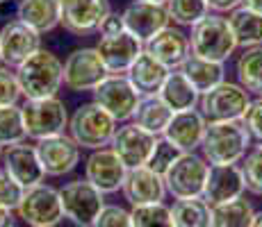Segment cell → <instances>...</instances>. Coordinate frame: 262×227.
Returning <instances> with one entry per match:
<instances>
[{
	"mask_svg": "<svg viewBox=\"0 0 262 227\" xmlns=\"http://www.w3.org/2000/svg\"><path fill=\"white\" fill-rule=\"evenodd\" d=\"M205 128H208V118L196 107L187 112H173L162 136L173 145H178L183 153H196L205 136Z\"/></svg>",
	"mask_w": 262,
	"mask_h": 227,
	"instance_id": "obj_23",
	"label": "cell"
},
{
	"mask_svg": "<svg viewBox=\"0 0 262 227\" xmlns=\"http://www.w3.org/2000/svg\"><path fill=\"white\" fill-rule=\"evenodd\" d=\"M103 64L110 73H128V68L135 64V59L144 53V43L128 30L114 37H100L96 43Z\"/></svg>",
	"mask_w": 262,
	"mask_h": 227,
	"instance_id": "obj_22",
	"label": "cell"
},
{
	"mask_svg": "<svg viewBox=\"0 0 262 227\" xmlns=\"http://www.w3.org/2000/svg\"><path fill=\"white\" fill-rule=\"evenodd\" d=\"M169 73H171L169 66H164L162 62H158L153 55H148L144 50V53L135 59V64L128 68L125 75H128L130 82L137 87L139 93L146 95V93H158V91L162 89Z\"/></svg>",
	"mask_w": 262,
	"mask_h": 227,
	"instance_id": "obj_26",
	"label": "cell"
},
{
	"mask_svg": "<svg viewBox=\"0 0 262 227\" xmlns=\"http://www.w3.org/2000/svg\"><path fill=\"white\" fill-rule=\"evenodd\" d=\"M3 150H5V148H3V145H0V159H3Z\"/></svg>",
	"mask_w": 262,
	"mask_h": 227,
	"instance_id": "obj_48",
	"label": "cell"
},
{
	"mask_svg": "<svg viewBox=\"0 0 262 227\" xmlns=\"http://www.w3.org/2000/svg\"><path fill=\"white\" fill-rule=\"evenodd\" d=\"M144 3H158V5H167L169 0H144Z\"/></svg>",
	"mask_w": 262,
	"mask_h": 227,
	"instance_id": "obj_47",
	"label": "cell"
},
{
	"mask_svg": "<svg viewBox=\"0 0 262 227\" xmlns=\"http://www.w3.org/2000/svg\"><path fill=\"white\" fill-rule=\"evenodd\" d=\"M34 145H37V155L46 170V178H64L78 168L82 148L75 143L69 132L41 139Z\"/></svg>",
	"mask_w": 262,
	"mask_h": 227,
	"instance_id": "obj_13",
	"label": "cell"
},
{
	"mask_svg": "<svg viewBox=\"0 0 262 227\" xmlns=\"http://www.w3.org/2000/svg\"><path fill=\"white\" fill-rule=\"evenodd\" d=\"M16 18L25 25H30V28H34L39 34L53 32L62 23L59 0H18Z\"/></svg>",
	"mask_w": 262,
	"mask_h": 227,
	"instance_id": "obj_24",
	"label": "cell"
},
{
	"mask_svg": "<svg viewBox=\"0 0 262 227\" xmlns=\"http://www.w3.org/2000/svg\"><path fill=\"white\" fill-rule=\"evenodd\" d=\"M235 78L251 95H262V45L244 48L237 55Z\"/></svg>",
	"mask_w": 262,
	"mask_h": 227,
	"instance_id": "obj_30",
	"label": "cell"
},
{
	"mask_svg": "<svg viewBox=\"0 0 262 227\" xmlns=\"http://www.w3.org/2000/svg\"><path fill=\"white\" fill-rule=\"evenodd\" d=\"M121 16H123L125 30L130 34H135L142 43H146L158 32H162L167 25H171L167 5L144 3V0H133L130 5H125Z\"/></svg>",
	"mask_w": 262,
	"mask_h": 227,
	"instance_id": "obj_17",
	"label": "cell"
},
{
	"mask_svg": "<svg viewBox=\"0 0 262 227\" xmlns=\"http://www.w3.org/2000/svg\"><path fill=\"white\" fill-rule=\"evenodd\" d=\"M94 103H98L117 123L133 120L142 93L137 91L125 73H110L94 91Z\"/></svg>",
	"mask_w": 262,
	"mask_h": 227,
	"instance_id": "obj_10",
	"label": "cell"
},
{
	"mask_svg": "<svg viewBox=\"0 0 262 227\" xmlns=\"http://www.w3.org/2000/svg\"><path fill=\"white\" fill-rule=\"evenodd\" d=\"M133 227H173L171 207L164 203L133 207Z\"/></svg>",
	"mask_w": 262,
	"mask_h": 227,
	"instance_id": "obj_35",
	"label": "cell"
},
{
	"mask_svg": "<svg viewBox=\"0 0 262 227\" xmlns=\"http://www.w3.org/2000/svg\"><path fill=\"white\" fill-rule=\"evenodd\" d=\"M178 68L187 75V80L194 84L201 95L208 93L210 89H214L216 84H221L226 80V64L210 62V59H203L194 53H191Z\"/></svg>",
	"mask_w": 262,
	"mask_h": 227,
	"instance_id": "obj_28",
	"label": "cell"
},
{
	"mask_svg": "<svg viewBox=\"0 0 262 227\" xmlns=\"http://www.w3.org/2000/svg\"><path fill=\"white\" fill-rule=\"evenodd\" d=\"M121 32H125L123 16H121L119 12H110L107 18H105L103 25H100L98 34L100 37H114V34H121Z\"/></svg>",
	"mask_w": 262,
	"mask_h": 227,
	"instance_id": "obj_42",
	"label": "cell"
},
{
	"mask_svg": "<svg viewBox=\"0 0 262 227\" xmlns=\"http://www.w3.org/2000/svg\"><path fill=\"white\" fill-rule=\"evenodd\" d=\"M244 193H246V184H244V173H242L239 164L210 166V175L203 191V200L210 207L237 200Z\"/></svg>",
	"mask_w": 262,
	"mask_h": 227,
	"instance_id": "obj_20",
	"label": "cell"
},
{
	"mask_svg": "<svg viewBox=\"0 0 262 227\" xmlns=\"http://www.w3.org/2000/svg\"><path fill=\"white\" fill-rule=\"evenodd\" d=\"M112 12L110 0H59L62 28L75 37L98 34L100 25Z\"/></svg>",
	"mask_w": 262,
	"mask_h": 227,
	"instance_id": "obj_12",
	"label": "cell"
},
{
	"mask_svg": "<svg viewBox=\"0 0 262 227\" xmlns=\"http://www.w3.org/2000/svg\"><path fill=\"white\" fill-rule=\"evenodd\" d=\"M239 166L244 173L246 191L262 198V145H251V150L239 161Z\"/></svg>",
	"mask_w": 262,
	"mask_h": 227,
	"instance_id": "obj_37",
	"label": "cell"
},
{
	"mask_svg": "<svg viewBox=\"0 0 262 227\" xmlns=\"http://www.w3.org/2000/svg\"><path fill=\"white\" fill-rule=\"evenodd\" d=\"M0 164L23 189H32L46 180V170H43L41 159L37 155V145H28L25 141L5 148Z\"/></svg>",
	"mask_w": 262,
	"mask_h": 227,
	"instance_id": "obj_18",
	"label": "cell"
},
{
	"mask_svg": "<svg viewBox=\"0 0 262 227\" xmlns=\"http://www.w3.org/2000/svg\"><path fill=\"white\" fill-rule=\"evenodd\" d=\"M92 227H133V209H128L123 205L105 203L103 211L98 214V218L94 220Z\"/></svg>",
	"mask_w": 262,
	"mask_h": 227,
	"instance_id": "obj_38",
	"label": "cell"
},
{
	"mask_svg": "<svg viewBox=\"0 0 262 227\" xmlns=\"http://www.w3.org/2000/svg\"><path fill=\"white\" fill-rule=\"evenodd\" d=\"M255 209L244 195L212 207V227H251Z\"/></svg>",
	"mask_w": 262,
	"mask_h": 227,
	"instance_id": "obj_32",
	"label": "cell"
},
{
	"mask_svg": "<svg viewBox=\"0 0 262 227\" xmlns=\"http://www.w3.org/2000/svg\"><path fill=\"white\" fill-rule=\"evenodd\" d=\"M144 50L153 55L158 62H162L169 68H178L180 64L191 55L189 34L180 25H167L162 32H158L153 39L144 43Z\"/></svg>",
	"mask_w": 262,
	"mask_h": 227,
	"instance_id": "obj_21",
	"label": "cell"
},
{
	"mask_svg": "<svg viewBox=\"0 0 262 227\" xmlns=\"http://www.w3.org/2000/svg\"><path fill=\"white\" fill-rule=\"evenodd\" d=\"M180 157H183V150H180L178 145H173L169 139H164V136H158V141H155V148H153V153H150L148 164H146V166L164 178V175L169 173V168Z\"/></svg>",
	"mask_w": 262,
	"mask_h": 227,
	"instance_id": "obj_36",
	"label": "cell"
},
{
	"mask_svg": "<svg viewBox=\"0 0 262 227\" xmlns=\"http://www.w3.org/2000/svg\"><path fill=\"white\" fill-rule=\"evenodd\" d=\"M155 141H158L155 134L146 132L144 128H139L133 120H128V123L117 128L110 148L119 155V159L123 161L128 168H137V166L148 164V157L155 148Z\"/></svg>",
	"mask_w": 262,
	"mask_h": 227,
	"instance_id": "obj_16",
	"label": "cell"
},
{
	"mask_svg": "<svg viewBox=\"0 0 262 227\" xmlns=\"http://www.w3.org/2000/svg\"><path fill=\"white\" fill-rule=\"evenodd\" d=\"M251 100H253L251 93L239 82L224 80L208 93L201 95L199 109L208 118V123H212V120H242Z\"/></svg>",
	"mask_w": 262,
	"mask_h": 227,
	"instance_id": "obj_9",
	"label": "cell"
},
{
	"mask_svg": "<svg viewBox=\"0 0 262 227\" xmlns=\"http://www.w3.org/2000/svg\"><path fill=\"white\" fill-rule=\"evenodd\" d=\"M125 175H128V166L119 159V155L110 145L92 150L89 157L84 159V180H89L105 195L123 189Z\"/></svg>",
	"mask_w": 262,
	"mask_h": 227,
	"instance_id": "obj_15",
	"label": "cell"
},
{
	"mask_svg": "<svg viewBox=\"0 0 262 227\" xmlns=\"http://www.w3.org/2000/svg\"><path fill=\"white\" fill-rule=\"evenodd\" d=\"M228 23L239 50L262 45V14L246 7H237L235 12L228 14Z\"/></svg>",
	"mask_w": 262,
	"mask_h": 227,
	"instance_id": "obj_29",
	"label": "cell"
},
{
	"mask_svg": "<svg viewBox=\"0 0 262 227\" xmlns=\"http://www.w3.org/2000/svg\"><path fill=\"white\" fill-rule=\"evenodd\" d=\"M119 123L112 118L98 103L89 100V103L80 105L78 109L69 118V130L67 132L73 136V141L84 150H98L107 148L114 139Z\"/></svg>",
	"mask_w": 262,
	"mask_h": 227,
	"instance_id": "obj_4",
	"label": "cell"
},
{
	"mask_svg": "<svg viewBox=\"0 0 262 227\" xmlns=\"http://www.w3.org/2000/svg\"><path fill=\"white\" fill-rule=\"evenodd\" d=\"M242 123H244L246 130H249L253 145H262V95H255V98L251 100Z\"/></svg>",
	"mask_w": 262,
	"mask_h": 227,
	"instance_id": "obj_41",
	"label": "cell"
},
{
	"mask_svg": "<svg viewBox=\"0 0 262 227\" xmlns=\"http://www.w3.org/2000/svg\"><path fill=\"white\" fill-rule=\"evenodd\" d=\"M16 216L28 227H57L64 220L59 189H55L53 184H46V182L32 186V189H25Z\"/></svg>",
	"mask_w": 262,
	"mask_h": 227,
	"instance_id": "obj_7",
	"label": "cell"
},
{
	"mask_svg": "<svg viewBox=\"0 0 262 227\" xmlns=\"http://www.w3.org/2000/svg\"><path fill=\"white\" fill-rule=\"evenodd\" d=\"M23 193H25L23 186L0 166V207H7V209L16 211L23 200Z\"/></svg>",
	"mask_w": 262,
	"mask_h": 227,
	"instance_id": "obj_40",
	"label": "cell"
},
{
	"mask_svg": "<svg viewBox=\"0 0 262 227\" xmlns=\"http://www.w3.org/2000/svg\"><path fill=\"white\" fill-rule=\"evenodd\" d=\"M210 175V164L199 153H183V157L176 161L164 175L167 193L173 200L185 198H203L205 182Z\"/></svg>",
	"mask_w": 262,
	"mask_h": 227,
	"instance_id": "obj_8",
	"label": "cell"
},
{
	"mask_svg": "<svg viewBox=\"0 0 262 227\" xmlns=\"http://www.w3.org/2000/svg\"><path fill=\"white\" fill-rule=\"evenodd\" d=\"M23 123L28 139L41 141L48 136L64 134L69 130V109L62 98L50 95V98H32L21 105Z\"/></svg>",
	"mask_w": 262,
	"mask_h": 227,
	"instance_id": "obj_5",
	"label": "cell"
},
{
	"mask_svg": "<svg viewBox=\"0 0 262 227\" xmlns=\"http://www.w3.org/2000/svg\"><path fill=\"white\" fill-rule=\"evenodd\" d=\"M110 75L103 64L98 50L94 48H75L64 59V87L73 93L94 91Z\"/></svg>",
	"mask_w": 262,
	"mask_h": 227,
	"instance_id": "obj_11",
	"label": "cell"
},
{
	"mask_svg": "<svg viewBox=\"0 0 262 227\" xmlns=\"http://www.w3.org/2000/svg\"><path fill=\"white\" fill-rule=\"evenodd\" d=\"M189 30H191L189 32L191 53L203 59L226 64L239 50L233 30H230L228 16H224V14L210 12L208 16L201 18V21Z\"/></svg>",
	"mask_w": 262,
	"mask_h": 227,
	"instance_id": "obj_3",
	"label": "cell"
},
{
	"mask_svg": "<svg viewBox=\"0 0 262 227\" xmlns=\"http://www.w3.org/2000/svg\"><path fill=\"white\" fill-rule=\"evenodd\" d=\"M210 7V12L214 14H230L237 7H242V0H205Z\"/></svg>",
	"mask_w": 262,
	"mask_h": 227,
	"instance_id": "obj_43",
	"label": "cell"
},
{
	"mask_svg": "<svg viewBox=\"0 0 262 227\" xmlns=\"http://www.w3.org/2000/svg\"><path fill=\"white\" fill-rule=\"evenodd\" d=\"M5 3H7V0H0V5H5Z\"/></svg>",
	"mask_w": 262,
	"mask_h": 227,
	"instance_id": "obj_49",
	"label": "cell"
},
{
	"mask_svg": "<svg viewBox=\"0 0 262 227\" xmlns=\"http://www.w3.org/2000/svg\"><path fill=\"white\" fill-rule=\"evenodd\" d=\"M123 198L128 200L130 207H142V205H158L164 203L167 198V184L164 178L148 166H137V168H128L123 189H121Z\"/></svg>",
	"mask_w": 262,
	"mask_h": 227,
	"instance_id": "obj_19",
	"label": "cell"
},
{
	"mask_svg": "<svg viewBox=\"0 0 262 227\" xmlns=\"http://www.w3.org/2000/svg\"><path fill=\"white\" fill-rule=\"evenodd\" d=\"M160 98L169 105L173 112H187V109L199 107L201 93L196 91V87L187 80V75L180 68H171V73L164 80L162 89L158 91Z\"/></svg>",
	"mask_w": 262,
	"mask_h": 227,
	"instance_id": "obj_25",
	"label": "cell"
},
{
	"mask_svg": "<svg viewBox=\"0 0 262 227\" xmlns=\"http://www.w3.org/2000/svg\"><path fill=\"white\" fill-rule=\"evenodd\" d=\"M41 48V34L23 21L14 18L0 28V64L16 68Z\"/></svg>",
	"mask_w": 262,
	"mask_h": 227,
	"instance_id": "obj_14",
	"label": "cell"
},
{
	"mask_svg": "<svg viewBox=\"0 0 262 227\" xmlns=\"http://www.w3.org/2000/svg\"><path fill=\"white\" fill-rule=\"evenodd\" d=\"M242 7L253 9V12L262 14V0H242Z\"/></svg>",
	"mask_w": 262,
	"mask_h": 227,
	"instance_id": "obj_45",
	"label": "cell"
},
{
	"mask_svg": "<svg viewBox=\"0 0 262 227\" xmlns=\"http://www.w3.org/2000/svg\"><path fill=\"white\" fill-rule=\"evenodd\" d=\"M14 70H16L25 100L57 95V91L64 84V62L53 50L46 48H39Z\"/></svg>",
	"mask_w": 262,
	"mask_h": 227,
	"instance_id": "obj_2",
	"label": "cell"
},
{
	"mask_svg": "<svg viewBox=\"0 0 262 227\" xmlns=\"http://www.w3.org/2000/svg\"><path fill=\"white\" fill-rule=\"evenodd\" d=\"M251 145L253 141L242 120H212L205 128V136L199 150L210 166H228L239 164Z\"/></svg>",
	"mask_w": 262,
	"mask_h": 227,
	"instance_id": "obj_1",
	"label": "cell"
},
{
	"mask_svg": "<svg viewBox=\"0 0 262 227\" xmlns=\"http://www.w3.org/2000/svg\"><path fill=\"white\" fill-rule=\"evenodd\" d=\"M167 9L171 23L180 25V28H194L201 18H205L210 14V7L205 0H169Z\"/></svg>",
	"mask_w": 262,
	"mask_h": 227,
	"instance_id": "obj_34",
	"label": "cell"
},
{
	"mask_svg": "<svg viewBox=\"0 0 262 227\" xmlns=\"http://www.w3.org/2000/svg\"><path fill=\"white\" fill-rule=\"evenodd\" d=\"M18 216L14 209H7V207H0V227H16Z\"/></svg>",
	"mask_w": 262,
	"mask_h": 227,
	"instance_id": "obj_44",
	"label": "cell"
},
{
	"mask_svg": "<svg viewBox=\"0 0 262 227\" xmlns=\"http://www.w3.org/2000/svg\"><path fill=\"white\" fill-rule=\"evenodd\" d=\"M171 116H173V109L160 98V93H146L139 98V105L133 114V123L144 128L146 132L162 136Z\"/></svg>",
	"mask_w": 262,
	"mask_h": 227,
	"instance_id": "obj_27",
	"label": "cell"
},
{
	"mask_svg": "<svg viewBox=\"0 0 262 227\" xmlns=\"http://www.w3.org/2000/svg\"><path fill=\"white\" fill-rule=\"evenodd\" d=\"M28 139L23 123L21 105H5L0 107V145L9 148V145L23 143Z\"/></svg>",
	"mask_w": 262,
	"mask_h": 227,
	"instance_id": "obj_33",
	"label": "cell"
},
{
	"mask_svg": "<svg viewBox=\"0 0 262 227\" xmlns=\"http://www.w3.org/2000/svg\"><path fill=\"white\" fill-rule=\"evenodd\" d=\"M251 227H262V209H260V211H255L253 223H251Z\"/></svg>",
	"mask_w": 262,
	"mask_h": 227,
	"instance_id": "obj_46",
	"label": "cell"
},
{
	"mask_svg": "<svg viewBox=\"0 0 262 227\" xmlns=\"http://www.w3.org/2000/svg\"><path fill=\"white\" fill-rule=\"evenodd\" d=\"M59 198L64 207V218L75 227H92L105 207V193L84 178L59 186Z\"/></svg>",
	"mask_w": 262,
	"mask_h": 227,
	"instance_id": "obj_6",
	"label": "cell"
},
{
	"mask_svg": "<svg viewBox=\"0 0 262 227\" xmlns=\"http://www.w3.org/2000/svg\"><path fill=\"white\" fill-rule=\"evenodd\" d=\"M171 218L173 227H212V207L203 198L173 200Z\"/></svg>",
	"mask_w": 262,
	"mask_h": 227,
	"instance_id": "obj_31",
	"label": "cell"
},
{
	"mask_svg": "<svg viewBox=\"0 0 262 227\" xmlns=\"http://www.w3.org/2000/svg\"><path fill=\"white\" fill-rule=\"evenodd\" d=\"M21 98H23V91H21V84H18L16 70L0 64V107L18 105Z\"/></svg>",
	"mask_w": 262,
	"mask_h": 227,
	"instance_id": "obj_39",
	"label": "cell"
}]
</instances>
